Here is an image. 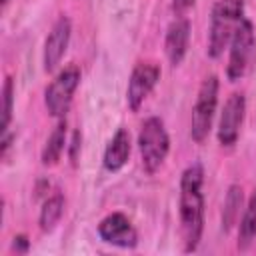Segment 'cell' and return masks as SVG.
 <instances>
[{
    "label": "cell",
    "mask_w": 256,
    "mask_h": 256,
    "mask_svg": "<svg viewBox=\"0 0 256 256\" xmlns=\"http://www.w3.org/2000/svg\"><path fill=\"white\" fill-rule=\"evenodd\" d=\"M204 170L200 164H190L180 176V230L186 252H194L204 232V194H202Z\"/></svg>",
    "instance_id": "6da1fadb"
},
{
    "label": "cell",
    "mask_w": 256,
    "mask_h": 256,
    "mask_svg": "<svg viewBox=\"0 0 256 256\" xmlns=\"http://www.w3.org/2000/svg\"><path fill=\"white\" fill-rule=\"evenodd\" d=\"M244 18V0H216L208 28V56L220 58Z\"/></svg>",
    "instance_id": "7a4b0ae2"
},
{
    "label": "cell",
    "mask_w": 256,
    "mask_h": 256,
    "mask_svg": "<svg viewBox=\"0 0 256 256\" xmlns=\"http://www.w3.org/2000/svg\"><path fill=\"white\" fill-rule=\"evenodd\" d=\"M138 150H140L142 168L148 174H154L164 164L170 152V136L160 118L150 116L144 120L138 132Z\"/></svg>",
    "instance_id": "3957f363"
},
{
    "label": "cell",
    "mask_w": 256,
    "mask_h": 256,
    "mask_svg": "<svg viewBox=\"0 0 256 256\" xmlns=\"http://www.w3.org/2000/svg\"><path fill=\"white\" fill-rule=\"evenodd\" d=\"M218 90H220V82L216 74H208L198 88V96L190 120V138L198 144H202L210 134L218 106Z\"/></svg>",
    "instance_id": "277c9868"
},
{
    "label": "cell",
    "mask_w": 256,
    "mask_h": 256,
    "mask_svg": "<svg viewBox=\"0 0 256 256\" xmlns=\"http://www.w3.org/2000/svg\"><path fill=\"white\" fill-rule=\"evenodd\" d=\"M228 48L230 54L226 64V76L230 82H236L248 74L256 56V32L248 18H242L238 28L234 30Z\"/></svg>",
    "instance_id": "5b68a950"
},
{
    "label": "cell",
    "mask_w": 256,
    "mask_h": 256,
    "mask_svg": "<svg viewBox=\"0 0 256 256\" xmlns=\"http://www.w3.org/2000/svg\"><path fill=\"white\" fill-rule=\"evenodd\" d=\"M78 84H80V68L76 64H70L56 74V78L44 90V104L50 116L54 118L66 116Z\"/></svg>",
    "instance_id": "8992f818"
},
{
    "label": "cell",
    "mask_w": 256,
    "mask_h": 256,
    "mask_svg": "<svg viewBox=\"0 0 256 256\" xmlns=\"http://www.w3.org/2000/svg\"><path fill=\"white\" fill-rule=\"evenodd\" d=\"M244 116H246V98L242 92H234L228 96V100L222 106L220 112V120H218V142L226 148L234 146L238 142L240 136V128L244 124Z\"/></svg>",
    "instance_id": "52a82bcc"
},
{
    "label": "cell",
    "mask_w": 256,
    "mask_h": 256,
    "mask_svg": "<svg viewBox=\"0 0 256 256\" xmlns=\"http://www.w3.org/2000/svg\"><path fill=\"white\" fill-rule=\"evenodd\" d=\"M160 80V66L154 62H138L132 68L128 88H126V102L132 112H138L148 94Z\"/></svg>",
    "instance_id": "ba28073f"
},
{
    "label": "cell",
    "mask_w": 256,
    "mask_h": 256,
    "mask_svg": "<svg viewBox=\"0 0 256 256\" xmlns=\"http://www.w3.org/2000/svg\"><path fill=\"white\" fill-rule=\"evenodd\" d=\"M70 34H72V22L66 14H62L52 30L48 32L46 40H44V52H42V66L46 72H54L58 68V64L62 62L68 44H70Z\"/></svg>",
    "instance_id": "9c48e42d"
},
{
    "label": "cell",
    "mask_w": 256,
    "mask_h": 256,
    "mask_svg": "<svg viewBox=\"0 0 256 256\" xmlns=\"http://www.w3.org/2000/svg\"><path fill=\"white\" fill-rule=\"evenodd\" d=\"M98 236L118 248H134L138 244V232L132 226L130 218L122 212H112L104 216L98 224Z\"/></svg>",
    "instance_id": "30bf717a"
},
{
    "label": "cell",
    "mask_w": 256,
    "mask_h": 256,
    "mask_svg": "<svg viewBox=\"0 0 256 256\" xmlns=\"http://www.w3.org/2000/svg\"><path fill=\"white\" fill-rule=\"evenodd\" d=\"M188 42H190V20L186 16H176L168 24L164 36V52L172 66H180V62L188 52Z\"/></svg>",
    "instance_id": "8fae6325"
},
{
    "label": "cell",
    "mask_w": 256,
    "mask_h": 256,
    "mask_svg": "<svg viewBox=\"0 0 256 256\" xmlns=\"http://www.w3.org/2000/svg\"><path fill=\"white\" fill-rule=\"evenodd\" d=\"M130 150H132V140L126 128H118L114 132V136L110 138V142L106 144L104 150V158L102 164L108 172H118L130 158Z\"/></svg>",
    "instance_id": "7c38bea8"
},
{
    "label": "cell",
    "mask_w": 256,
    "mask_h": 256,
    "mask_svg": "<svg viewBox=\"0 0 256 256\" xmlns=\"http://www.w3.org/2000/svg\"><path fill=\"white\" fill-rule=\"evenodd\" d=\"M66 128H68L66 118H58V124L54 126V130L46 138V144H44L42 154H40V160H42L44 166H54L62 158V152H64L66 142H68L66 140V134H68Z\"/></svg>",
    "instance_id": "4fadbf2b"
},
{
    "label": "cell",
    "mask_w": 256,
    "mask_h": 256,
    "mask_svg": "<svg viewBox=\"0 0 256 256\" xmlns=\"http://www.w3.org/2000/svg\"><path fill=\"white\" fill-rule=\"evenodd\" d=\"M256 240V190L246 202V208L242 210V218L238 224V248L246 250Z\"/></svg>",
    "instance_id": "5bb4252c"
},
{
    "label": "cell",
    "mask_w": 256,
    "mask_h": 256,
    "mask_svg": "<svg viewBox=\"0 0 256 256\" xmlns=\"http://www.w3.org/2000/svg\"><path fill=\"white\" fill-rule=\"evenodd\" d=\"M242 206H244L242 186L230 184L228 186V192H226V198H224V204H222V230L224 232H228L238 222L240 212H242Z\"/></svg>",
    "instance_id": "9a60e30c"
},
{
    "label": "cell",
    "mask_w": 256,
    "mask_h": 256,
    "mask_svg": "<svg viewBox=\"0 0 256 256\" xmlns=\"http://www.w3.org/2000/svg\"><path fill=\"white\" fill-rule=\"evenodd\" d=\"M64 214V196L60 192L48 196L40 208V216H38V224L42 232H52L56 228V224L60 222Z\"/></svg>",
    "instance_id": "2e32d148"
},
{
    "label": "cell",
    "mask_w": 256,
    "mask_h": 256,
    "mask_svg": "<svg viewBox=\"0 0 256 256\" xmlns=\"http://www.w3.org/2000/svg\"><path fill=\"white\" fill-rule=\"evenodd\" d=\"M12 104H14V78L6 76L4 86H2V124H0V132L6 134L10 120H12Z\"/></svg>",
    "instance_id": "e0dca14e"
},
{
    "label": "cell",
    "mask_w": 256,
    "mask_h": 256,
    "mask_svg": "<svg viewBox=\"0 0 256 256\" xmlns=\"http://www.w3.org/2000/svg\"><path fill=\"white\" fill-rule=\"evenodd\" d=\"M80 142H82V134H80V130H76L74 134H72V140H70V160H72V164H76L78 162V152H80Z\"/></svg>",
    "instance_id": "ac0fdd59"
},
{
    "label": "cell",
    "mask_w": 256,
    "mask_h": 256,
    "mask_svg": "<svg viewBox=\"0 0 256 256\" xmlns=\"http://www.w3.org/2000/svg\"><path fill=\"white\" fill-rule=\"evenodd\" d=\"M28 248H30L28 236H26V234H16V236H14V242H12V250L24 254V252H28Z\"/></svg>",
    "instance_id": "d6986e66"
},
{
    "label": "cell",
    "mask_w": 256,
    "mask_h": 256,
    "mask_svg": "<svg viewBox=\"0 0 256 256\" xmlns=\"http://www.w3.org/2000/svg\"><path fill=\"white\" fill-rule=\"evenodd\" d=\"M194 2L196 0H172V10L176 12V16H184V12L194 6Z\"/></svg>",
    "instance_id": "ffe728a7"
},
{
    "label": "cell",
    "mask_w": 256,
    "mask_h": 256,
    "mask_svg": "<svg viewBox=\"0 0 256 256\" xmlns=\"http://www.w3.org/2000/svg\"><path fill=\"white\" fill-rule=\"evenodd\" d=\"M0 2H2V6H6V4L10 2V0H0Z\"/></svg>",
    "instance_id": "44dd1931"
}]
</instances>
